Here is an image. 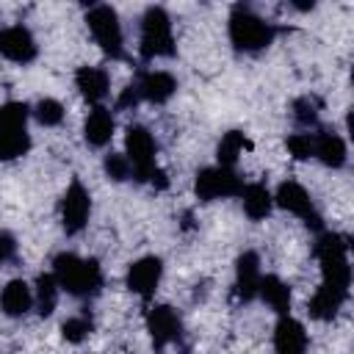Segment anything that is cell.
I'll return each mask as SVG.
<instances>
[{"label": "cell", "mask_w": 354, "mask_h": 354, "mask_svg": "<svg viewBox=\"0 0 354 354\" xmlns=\"http://www.w3.org/2000/svg\"><path fill=\"white\" fill-rule=\"evenodd\" d=\"M50 274L55 277L58 288L66 290L75 299H94L102 290V285H105L102 266L94 257H80L75 252L55 254Z\"/></svg>", "instance_id": "cell-1"}, {"label": "cell", "mask_w": 354, "mask_h": 354, "mask_svg": "<svg viewBox=\"0 0 354 354\" xmlns=\"http://www.w3.org/2000/svg\"><path fill=\"white\" fill-rule=\"evenodd\" d=\"M318 263H321V288L348 299L351 290V260H348V241L340 232H318L313 246Z\"/></svg>", "instance_id": "cell-2"}, {"label": "cell", "mask_w": 354, "mask_h": 354, "mask_svg": "<svg viewBox=\"0 0 354 354\" xmlns=\"http://www.w3.org/2000/svg\"><path fill=\"white\" fill-rule=\"evenodd\" d=\"M279 28L268 19H263L254 8L238 3L232 6L230 11V19H227V36H230V44L243 53V55H252V53H260L266 47L274 44Z\"/></svg>", "instance_id": "cell-3"}, {"label": "cell", "mask_w": 354, "mask_h": 354, "mask_svg": "<svg viewBox=\"0 0 354 354\" xmlns=\"http://www.w3.org/2000/svg\"><path fill=\"white\" fill-rule=\"evenodd\" d=\"M124 158L130 160L133 180L147 183L152 188H166L169 180L158 166V141L144 124H130L124 130Z\"/></svg>", "instance_id": "cell-4"}, {"label": "cell", "mask_w": 354, "mask_h": 354, "mask_svg": "<svg viewBox=\"0 0 354 354\" xmlns=\"http://www.w3.org/2000/svg\"><path fill=\"white\" fill-rule=\"evenodd\" d=\"M138 53H141L144 61H158V58H174L177 55L171 17H169V11L163 6H149L141 14Z\"/></svg>", "instance_id": "cell-5"}, {"label": "cell", "mask_w": 354, "mask_h": 354, "mask_svg": "<svg viewBox=\"0 0 354 354\" xmlns=\"http://www.w3.org/2000/svg\"><path fill=\"white\" fill-rule=\"evenodd\" d=\"M28 119H30L28 102L8 100L0 105V163L17 160L30 149Z\"/></svg>", "instance_id": "cell-6"}, {"label": "cell", "mask_w": 354, "mask_h": 354, "mask_svg": "<svg viewBox=\"0 0 354 354\" xmlns=\"http://www.w3.org/2000/svg\"><path fill=\"white\" fill-rule=\"evenodd\" d=\"M86 28L94 39V44L113 61H122L127 53H124V30H122V22H119V14L113 6L108 3H97L86 11Z\"/></svg>", "instance_id": "cell-7"}, {"label": "cell", "mask_w": 354, "mask_h": 354, "mask_svg": "<svg viewBox=\"0 0 354 354\" xmlns=\"http://www.w3.org/2000/svg\"><path fill=\"white\" fill-rule=\"evenodd\" d=\"M271 196H274V205H277V207H282V210L293 213L296 218H301L307 230L324 232V216L318 213V207H315L310 191H307L301 183L285 180V183L277 185V191H271Z\"/></svg>", "instance_id": "cell-8"}, {"label": "cell", "mask_w": 354, "mask_h": 354, "mask_svg": "<svg viewBox=\"0 0 354 354\" xmlns=\"http://www.w3.org/2000/svg\"><path fill=\"white\" fill-rule=\"evenodd\" d=\"M194 191L202 202H216V199H232V196H241L243 191V180L235 169H227V166H205L196 180H194Z\"/></svg>", "instance_id": "cell-9"}, {"label": "cell", "mask_w": 354, "mask_h": 354, "mask_svg": "<svg viewBox=\"0 0 354 354\" xmlns=\"http://www.w3.org/2000/svg\"><path fill=\"white\" fill-rule=\"evenodd\" d=\"M91 216V194L80 180H72L58 202V218L66 235H77L86 230Z\"/></svg>", "instance_id": "cell-10"}, {"label": "cell", "mask_w": 354, "mask_h": 354, "mask_svg": "<svg viewBox=\"0 0 354 354\" xmlns=\"http://www.w3.org/2000/svg\"><path fill=\"white\" fill-rule=\"evenodd\" d=\"M0 55L19 66L33 64L39 55V44H36V36L30 33V28H25V25L0 28Z\"/></svg>", "instance_id": "cell-11"}, {"label": "cell", "mask_w": 354, "mask_h": 354, "mask_svg": "<svg viewBox=\"0 0 354 354\" xmlns=\"http://www.w3.org/2000/svg\"><path fill=\"white\" fill-rule=\"evenodd\" d=\"M163 279V260L155 257V254H144L138 260L130 263L127 268V277H124V285L130 293H136L138 299H152L158 285Z\"/></svg>", "instance_id": "cell-12"}, {"label": "cell", "mask_w": 354, "mask_h": 354, "mask_svg": "<svg viewBox=\"0 0 354 354\" xmlns=\"http://www.w3.org/2000/svg\"><path fill=\"white\" fill-rule=\"evenodd\" d=\"M147 332L155 348H166L183 337V318L169 304H152L147 310Z\"/></svg>", "instance_id": "cell-13"}, {"label": "cell", "mask_w": 354, "mask_h": 354, "mask_svg": "<svg viewBox=\"0 0 354 354\" xmlns=\"http://www.w3.org/2000/svg\"><path fill=\"white\" fill-rule=\"evenodd\" d=\"M133 83L138 88L141 102L166 105L177 94V77L171 72H166V69H144Z\"/></svg>", "instance_id": "cell-14"}, {"label": "cell", "mask_w": 354, "mask_h": 354, "mask_svg": "<svg viewBox=\"0 0 354 354\" xmlns=\"http://www.w3.org/2000/svg\"><path fill=\"white\" fill-rule=\"evenodd\" d=\"M263 279V268H260V257L257 252H243L235 263V282H232V296L238 301H252L257 299V288Z\"/></svg>", "instance_id": "cell-15"}, {"label": "cell", "mask_w": 354, "mask_h": 354, "mask_svg": "<svg viewBox=\"0 0 354 354\" xmlns=\"http://www.w3.org/2000/svg\"><path fill=\"white\" fill-rule=\"evenodd\" d=\"M310 337L301 321H296L290 313L279 315L274 324V351L277 354H307Z\"/></svg>", "instance_id": "cell-16"}, {"label": "cell", "mask_w": 354, "mask_h": 354, "mask_svg": "<svg viewBox=\"0 0 354 354\" xmlns=\"http://www.w3.org/2000/svg\"><path fill=\"white\" fill-rule=\"evenodd\" d=\"M116 133V116L111 108L105 105H94L83 122V141L91 147V149H102L111 144Z\"/></svg>", "instance_id": "cell-17"}, {"label": "cell", "mask_w": 354, "mask_h": 354, "mask_svg": "<svg viewBox=\"0 0 354 354\" xmlns=\"http://www.w3.org/2000/svg\"><path fill=\"white\" fill-rule=\"evenodd\" d=\"M75 88H77V94L86 102L102 105V100L111 94V75L102 66H77V72H75Z\"/></svg>", "instance_id": "cell-18"}, {"label": "cell", "mask_w": 354, "mask_h": 354, "mask_svg": "<svg viewBox=\"0 0 354 354\" xmlns=\"http://www.w3.org/2000/svg\"><path fill=\"white\" fill-rule=\"evenodd\" d=\"M313 158H318L326 169H343L348 160V147L335 130H318L313 133Z\"/></svg>", "instance_id": "cell-19"}, {"label": "cell", "mask_w": 354, "mask_h": 354, "mask_svg": "<svg viewBox=\"0 0 354 354\" xmlns=\"http://www.w3.org/2000/svg\"><path fill=\"white\" fill-rule=\"evenodd\" d=\"M0 310L8 318H25L33 310V288L25 279H11L0 290Z\"/></svg>", "instance_id": "cell-20"}, {"label": "cell", "mask_w": 354, "mask_h": 354, "mask_svg": "<svg viewBox=\"0 0 354 354\" xmlns=\"http://www.w3.org/2000/svg\"><path fill=\"white\" fill-rule=\"evenodd\" d=\"M257 299H263L277 315H288L290 313V285L285 279H279L277 274H263L260 288H257Z\"/></svg>", "instance_id": "cell-21"}, {"label": "cell", "mask_w": 354, "mask_h": 354, "mask_svg": "<svg viewBox=\"0 0 354 354\" xmlns=\"http://www.w3.org/2000/svg\"><path fill=\"white\" fill-rule=\"evenodd\" d=\"M241 205H243L246 218L263 221V218L274 210V196H271L268 185H263V183H249V185H243V191H241Z\"/></svg>", "instance_id": "cell-22"}, {"label": "cell", "mask_w": 354, "mask_h": 354, "mask_svg": "<svg viewBox=\"0 0 354 354\" xmlns=\"http://www.w3.org/2000/svg\"><path fill=\"white\" fill-rule=\"evenodd\" d=\"M58 293H61V288H58V282H55L53 274H39L36 277V285H33V307H36V313L41 318H47V315L55 313Z\"/></svg>", "instance_id": "cell-23"}, {"label": "cell", "mask_w": 354, "mask_h": 354, "mask_svg": "<svg viewBox=\"0 0 354 354\" xmlns=\"http://www.w3.org/2000/svg\"><path fill=\"white\" fill-rule=\"evenodd\" d=\"M249 147L246 136L241 130H227L216 147V158H218V166H227V169H235V160L243 155V149Z\"/></svg>", "instance_id": "cell-24"}, {"label": "cell", "mask_w": 354, "mask_h": 354, "mask_svg": "<svg viewBox=\"0 0 354 354\" xmlns=\"http://www.w3.org/2000/svg\"><path fill=\"white\" fill-rule=\"evenodd\" d=\"M30 116H33L41 127H58V124L64 122L66 111H64V105H61L55 97H41V100L30 108Z\"/></svg>", "instance_id": "cell-25"}, {"label": "cell", "mask_w": 354, "mask_h": 354, "mask_svg": "<svg viewBox=\"0 0 354 354\" xmlns=\"http://www.w3.org/2000/svg\"><path fill=\"white\" fill-rule=\"evenodd\" d=\"M94 329V321L88 313H80V315H69L64 324H61V335L66 343H83Z\"/></svg>", "instance_id": "cell-26"}, {"label": "cell", "mask_w": 354, "mask_h": 354, "mask_svg": "<svg viewBox=\"0 0 354 354\" xmlns=\"http://www.w3.org/2000/svg\"><path fill=\"white\" fill-rule=\"evenodd\" d=\"M290 111H293L296 124L310 130V127H315V124H318V111H321V102H318L315 97H299V100H293Z\"/></svg>", "instance_id": "cell-27"}, {"label": "cell", "mask_w": 354, "mask_h": 354, "mask_svg": "<svg viewBox=\"0 0 354 354\" xmlns=\"http://www.w3.org/2000/svg\"><path fill=\"white\" fill-rule=\"evenodd\" d=\"M102 169H105L108 180H113V183L133 180V169H130V160L124 158V152H111V155H105Z\"/></svg>", "instance_id": "cell-28"}, {"label": "cell", "mask_w": 354, "mask_h": 354, "mask_svg": "<svg viewBox=\"0 0 354 354\" xmlns=\"http://www.w3.org/2000/svg\"><path fill=\"white\" fill-rule=\"evenodd\" d=\"M285 147L296 160H307L313 158V133H290Z\"/></svg>", "instance_id": "cell-29"}, {"label": "cell", "mask_w": 354, "mask_h": 354, "mask_svg": "<svg viewBox=\"0 0 354 354\" xmlns=\"http://www.w3.org/2000/svg\"><path fill=\"white\" fill-rule=\"evenodd\" d=\"M17 252H19V243H17L14 232L0 230V266L14 263V260H17Z\"/></svg>", "instance_id": "cell-30"}, {"label": "cell", "mask_w": 354, "mask_h": 354, "mask_svg": "<svg viewBox=\"0 0 354 354\" xmlns=\"http://www.w3.org/2000/svg\"><path fill=\"white\" fill-rule=\"evenodd\" d=\"M138 102H141V97H138L136 83H127V86L122 88V94L116 97V111H133Z\"/></svg>", "instance_id": "cell-31"}]
</instances>
